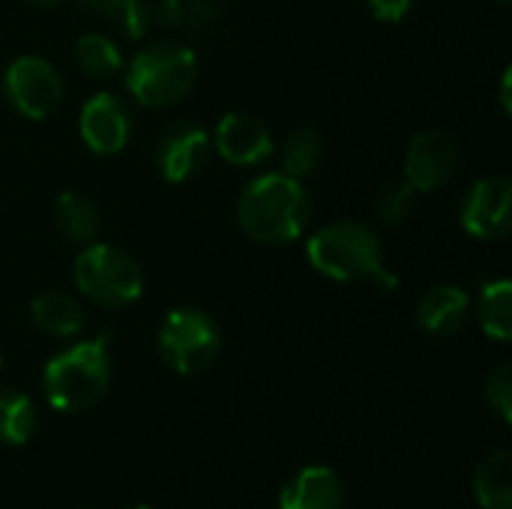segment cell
I'll return each instance as SVG.
<instances>
[{"instance_id": "16", "label": "cell", "mask_w": 512, "mask_h": 509, "mask_svg": "<svg viewBox=\"0 0 512 509\" xmlns=\"http://www.w3.org/2000/svg\"><path fill=\"white\" fill-rule=\"evenodd\" d=\"M54 225L69 243L87 246L99 237V207L81 192H60L54 201Z\"/></svg>"}, {"instance_id": "23", "label": "cell", "mask_w": 512, "mask_h": 509, "mask_svg": "<svg viewBox=\"0 0 512 509\" xmlns=\"http://www.w3.org/2000/svg\"><path fill=\"white\" fill-rule=\"evenodd\" d=\"M417 189L408 183V180H396V183H387L381 186L378 192V201H375V210H378V219L387 222V225H402L414 216L417 210Z\"/></svg>"}, {"instance_id": "26", "label": "cell", "mask_w": 512, "mask_h": 509, "mask_svg": "<svg viewBox=\"0 0 512 509\" xmlns=\"http://www.w3.org/2000/svg\"><path fill=\"white\" fill-rule=\"evenodd\" d=\"M216 15H219L216 0H183V24L207 27L210 21H216Z\"/></svg>"}, {"instance_id": "27", "label": "cell", "mask_w": 512, "mask_h": 509, "mask_svg": "<svg viewBox=\"0 0 512 509\" xmlns=\"http://www.w3.org/2000/svg\"><path fill=\"white\" fill-rule=\"evenodd\" d=\"M501 105L504 111H512V69H504V78H501Z\"/></svg>"}, {"instance_id": "25", "label": "cell", "mask_w": 512, "mask_h": 509, "mask_svg": "<svg viewBox=\"0 0 512 509\" xmlns=\"http://www.w3.org/2000/svg\"><path fill=\"white\" fill-rule=\"evenodd\" d=\"M417 0H366L369 12L378 18V21H387V24H399L411 9H414Z\"/></svg>"}, {"instance_id": "11", "label": "cell", "mask_w": 512, "mask_h": 509, "mask_svg": "<svg viewBox=\"0 0 512 509\" xmlns=\"http://www.w3.org/2000/svg\"><path fill=\"white\" fill-rule=\"evenodd\" d=\"M78 132L96 156H114L132 138V111L114 93H93L81 108Z\"/></svg>"}, {"instance_id": "2", "label": "cell", "mask_w": 512, "mask_h": 509, "mask_svg": "<svg viewBox=\"0 0 512 509\" xmlns=\"http://www.w3.org/2000/svg\"><path fill=\"white\" fill-rule=\"evenodd\" d=\"M306 261L333 282H378L387 273L378 231L357 219L318 228L306 243Z\"/></svg>"}, {"instance_id": "17", "label": "cell", "mask_w": 512, "mask_h": 509, "mask_svg": "<svg viewBox=\"0 0 512 509\" xmlns=\"http://www.w3.org/2000/svg\"><path fill=\"white\" fill-rule=\"evenodd\" d=\"M474 495L483 509H512V456L498 450L474 474Z\"/></svg>"}, {"instance_id": "9", "label": "cell", "mask_w": 512, "mask_h": 509, "mask_svg": "<svg viewBox=\"0 0 512 509\" xmlns=\"http://www.w3.org/2000/svg\"><path fill=\"white\" fill-rule=\"evenodd\" d=\"M459 168V144L444 129H423L405 153V180L417 192H435L450 183Z\"/></svg>"}, {"instance_id": "3", "label": "cell", "mask_w": 512, "mask_h": 509, "mask_svg": "<svg viewBox=\"0 0 512 509\" xmlns=\"http://www.w3.org/2000/svg\"><path fill=\"white\" fill-rule=\"evenodd\" d=\"M111 384V357L108 339L96 336L75 342L66 351L54 354L42 372V390L51 408L78 414L93 408Z\"/></svg>"}, {"instance_id": "13", "label": "cell", "mask_w": 512, "mask_h": 509, "mask_svg": "<svg viewBox=\"0 0 512 509\" xmlns=\"http://www.w3.org/2000/svg\"><path fill=\"white\" fill-rule=\"evenodd\" d=\"M345 507V486L339 474L327 465H306L297 471L282 495L279 509H342Z\"/></svg>"}, {"instance_id": "21", "label": "cell", "mask_w": 512, "mask_h": 509, "mask_svg": "<svg viewBox=\"0 0 512 509\" xmlns=\"http://www.w3.org/2000/svg\"><path fill=\"white\" fill-rule=\"evenodd\" d=\"M36 429V408L18 390H0V444L21 447Z\"/></svg>"}, {"instance_id": "14", "label": "cell", "mask_w": 512, "mask_h": 509, "mask_svg": "<svg viewBox=\"0 0 512 509\" xmlns=\"http://www.w3.org/2000/svg\"><path fill=\"white\" fill-rule=\"evenodd\" d=\"M471 315V297L459 285H435L417 303V324L429 336H456Z\"/></svg>"}, {"instance_id": "1", "label": "cell", "mask_w": 512, "mask_h": 509, "mask_svg": "<svg viewBox=\"0 0 512 509\" xmlns=\"http://www.w3.org/2000/svg\"><path fill=\"white\" fill-rule=\"evenodd\" d=\"M312 219V198L303 180L270 171L249 180L237 198V222L243 234L264 246L294 243Z\"/></svg>"}, {"instance_id": "31", "label": "cell", "mask_w": 512, "mask_h": 509, "mask_svg": "<svg viewBox=\"0 0 512 509\" xmlns=\"http://www.w3.org/2000/svg\"><path fill=\"white\" fill-rule=\"evenodd\" d=\"M0 363H3V357H0Z\"/></svg>"}, {"instance_id": "8", "label": "cell", "mask_w": 512, "mask_h": 509, "mask_svg": "<svg viewBox=\"0 0 512 509\" xmlns=\"http://www.w3.org/2000/svg\"><path fill=\"white\" fill-rule=\"evenodd\" d=\"M462 228L477 240H498L512 228V183L504 174L480 177L462 201Z\"/></svg>"}, {"instance_id": "18", "label": "cell", "mask_w": 512, "mask_h": 509, "mask_svg": "<svg viewBox=\"0 0 512 509\" xmlns=\"http://www.w3.org/2000/svg\"><path fill=\"white\" fill-rule=\"evenodd\" d=\"M477 321L483 333L495 342L512 339V285L510 279H495L480 288L477 297Z\"/></svg>"}, {"instance_id": "7", "label": "cell", "mask_w": 512, "mask_h": 509, "mask_svg": "<svg viewBox=\"0 0 512 509\" xmlns=\"http://www.w3.org/2000/svg\"><path fill=\"white\" fill-rule=\"evenodd\" d=\"M3 96L21 117L45 120L63 102V81L45 57L21 54L3 72Z\"/></svg>"}, {"instance_id": "29", "label": "cell", "mask_w": 512, "mask_h": 509, "mask_svg": "<svg viewBox=\"0 0 512 509\" xmlns=\"http://www.w3.org/2000/svg\"><path fill=\"white\" fill-rule=\"evenodd\" d=\"M498 6H510V0H495Z\"/></svg>"}, {"instance_id": "4", "label": "cell", "mask_w": 512, "mask_h": 509, "mask_svg": "<svg viewBox=\"0 0 512 509\" xmlns=\"http://www.w3.org/2000/svg\"><path fill=\"white\" fill-rule=\"evenodd\" d=\"M198 78V57L183 42H153L141 48L126 69V87L144 108L177 105Z\"/></svg>"}, {"instance_id": "22", "label": "cell", "mask_w": 512, "mask_h": 509, "mask_svg": "<svg viewBox=\"0 0 512 509\" xmlns=\"http://www.w3.org/2000/svg\"><path fill=\"white\" fill-rule=\"evenodd\" d=\"M324 162V138L315 129H297L288 135L285 147H282V171L303 180L309 174L318 171V165Z\"/></svg>"}, {"instance_id": "30", "label": "cell", "mask_w": 512, "mask_h": 509, "mask_svg": "<svg viewBox=\"0 0 512 509\" xmlns=\"http://www.w3.org/2000/svg\"><path fill=\"white\" fill-rule=\"evenodd\" d=\"M135 509H153V507H135Z\"/></svg>"}, {"instance_id": "19", "label": "cell", "mask_w": 512, "mask_h": 509, "mask_svg": "<svg viewBox=\"0 0 512 509\" xmlns=\"http://www.w3.org/2000/svg\"><path fill=\"white\" fill-rule=\"evenodd\" d=\"M93 15L114 24L123 36L141 39L153 24V12L147 0H81Z\"/></svg>"}, {"instance_id": "24", "label": "cell", "mask_w": 512, "mask_h": 509, "mask_svg": "<svg viewBox=\"0 0 512 509\" xmlns=\"http://www.w3.org/2000/svg\"><path fill=\"white\" fill-rule=\"evenodd\" d=\"M486 402L501 417V423H512V366L501 363L486 378Z\"/></svg>"}, {"instance_id": "5", "label": "cell", "mask_w": 512, "mask_h": 509, "mask_svg": "<svg viewBox=\"0 0 512 509\" xmlns=\"http://www.w3.org/2000/svg\"><path fill=\"white\" fill-rule=\"evenodd\" d=\"M72 282L81 291V297L105 309L132 306L144 291V273L138 261L129 252L99 240L87 243L78 252L72 264Z\"/></svg>"}, {"instance_id": "28", "label": "cell", "mask_w": 512, "mask_h": 509, "mask_svg": "<svg viewBox=\"0 0 512 509\" xmlns=\"http://www.w3.org/2000/svg\"><path fill=\"white\" fill-rule=\"evenodd\" d=\"M27 3H33V6H42V9H48V6H57V3H63V0H27Z\"/></svg>"}, {"instance_id": "6", "label": "cell", "mask_w": 512, "mask_h": 509, "mask_svg": "<svg viewBox=\"0 0 512 509\" xmlns=\"http://www.w3.org/2000/svg\"><path fill=\"white\" fill-rule=\"evenodd\" d=\"M156 345H159V354L171 372L201 375L219 357L222 333L207 312L183 306V309H174L165 315L159 336H156Z\"/></svg>"}, {"instance_id": "15", "label": "cell", "mask_w": 512, "mask_h": 509, "mask_svg": "<svg viewBox=\"0 0 512 509\" xmlns=\"http://www.w3.org/2000/svg\"><path fill=\"white\" fill-rule=\"evenodd\" d=\"M30 318L42 333L57 339H69L84 330V306L63 291H42L39 297H33Z\"/></svg>"}, {"instance_id": "12", "label": "cell", "mask_w": 512, "mask_h": 509, "mask_svg": "<svg viewBox=\"0 0 512 509\" xmlns=\"http://www.w3.org/2000/svg\"><path fill=\"white\" fill-rule=\"evenodd\" d=\"M210 153H213L210 135L201 126L180 120L162 132L156 144V168L168 183H186L207 168Z\"/></svg>"}, {"instance_id": "10", "label": "cell", "mask_w": 512, "mask_h": 509, "mask_svg": "<svg viewBox=\"0 0 512 509\" xmlns=\"http://www.w3.org/2000/svg\"><path fill=\"white\" fill-rule=\"evenodd\" d=\"M210 141H213V150L228 165H237V168H258L276 150V141H273V132L267 129V123L246 111L225 114Z\"/></svg>"}, {"instance_id": "20", "label": "cell", "mask_w": 512, "mask_h": 509, "mask_svg": "<svg viewBox=\"0 0 512 509\" xmlns=\"http://www.w3.org/2000/svg\"><path fill=\"white\" fill-rule=\"evenodd\" d=\"M75 63L90 78H111L123 69V54L117 42L105 33H84L75 42Z\"/></svg>"}]
</instances>
